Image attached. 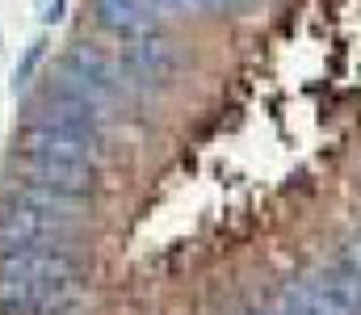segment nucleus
I'll return each mask as SVG.
<instances>
[{
  "mask_svg": "<svg viewBox=\"0 0 361 315\" xmlns=\"http://www.w3.org/2000/svg\"><path fill=\"white\" fill-rule=\"evenodd\" d=\"M72 235H76L72 218L42 214L25 202L0 210V248H51V244H68Z\"/></svg>",
  "mask_w": 361,
  "mask_h": 315,
  "instance_id": "nucleus-1",
  "label": "nucleus"
},
{
  "mask_svg": "<svg viewBox=\"0 0 361 315\" xmlns=\"http://www.w3.org/2000/svg\"><path fill=\"white\" fill-rule=\"evenodd\" d=\"M47 278H76V261L51 248H4L0 252V282H47Z\"/></svg>",
  "mask_w": 361,
  "mask_h": 315,
  "instance_id": "nucleus-2",
  "label": "nucleus"
},
{
  "mask_svg": "<svg viewBox=\"0 0 361 315\" xmlns=\"http://www.w3.org/2000/svg\"><path fill=\"white\" fill-rule=\"evenodd\" d=\"M180 47L177 42H169V38H160V34H135L130 38V47H126V68L139 76V80H173L180 72Z\"/></svg>",
  "mask_w": 361,
  "mask_h": 315,
  "instance_id": "nucleus-3",
  "label": "nucleus"
},
{
  "mask_svg": "<svg viewBox=\"0 0 361 315\" xmlns=\"http://www.w3.org/2000/svg\"><path fill=\"white\" fill-rule=\"evenodd\" d=\"M21 147H25V156H47V160H72V164H92L97 160V139L55 130V126H34V122L25 126Z\"/></svg>",
  "mask_w": 361,
  "mask_h": 315,
  "instance_id": "nucleus-4",
  "label": "nucleus"
},
{
  "mask_svg": "<svg viewBox=\"0 0 361 315\" xmlns=\"http://www.w3.org/2000/svg\"><path fill=\"white\" fill-rule=\"evenodd\" d=\"M63 63L80 68L85 76H92L97 85H105V89H109V93H118V97H135V93H139V76H135V72H130L122 59H109V55H101V51H97V47H89V42L72 47Z\"/></svg>",
  "mask_w": 361,
  "mask_h": 315,
  "instance_id": "nucleus-5",
  "label": "nucleus"
},
{
  "mask_svg": "<svg viewBox=\"0 0 361 315\" xmlns=\"http://www.w3.org/2000/svg\"><path fill=\"white\" fill-rule=\"evenodd\" d=\"M105 118L92 109V105L76 101V97H63V93H47L38 109H34V126H55V130H72V135H89L97 139V126H101Z\"/></svg>",
  "mask_w": 361,
  "mask_h": 315,
  "instance_id": "nucleus-6",
  "label": "nucleus"
},
{
  "mask_svg": "<svg viewBox=\"0 0 361 315\" xmlns=\"http://www.w3.org/2000/svg\"><path fill=\"white\" fill-rule=\"evenodd\" d=\"M25 177L34 185H51L63 194H89L92 190V164H72V160H47V156H25L21 160Z\"/></svg>",
  "mask_w": 361,
  "mask_h": 315,
  "instance_id": "nucleus-7",
  "label": "nucleus"
},
{
  "mask_svg": "<svg viewBox=\"0 0 361 315\" xmlns=\"http://www.w3.org/2000/svg\"><path fill=\"white\" fill-rule=\"evenodd\" d=\"M55 93H63V97H76V101L92 105L101 118H114V109H118V93H109L105 85H97L92 76H85L80 68H72V63H59V72H55V85H51Z\"/></svg>",
  "mask_w": 361,
  "mask_h": 315,
  "instance_id": "nucleus-8",
  "label": "nucleus"
},
{
  "mask_svg": "<svg viewBox=\"0 0 361 315\" xmlns=\"http://www.w3.org/2000/svg\"><path fill=\"white\" fill-rule=\"evenodd\" d=\"M92 4H97V21L114 34H126V38L147 34L156 21V13L143 0H92Z\"/></svg>",
  "mask_w": 361,
  "mask_h": 315,
  "instance_id": "nucleus-9",
  "label": "nucleus"
},
{
  "mask_svg": "<svg viewBox=\"0 0 361 315\" xmlns=\"http://www.w3.org/2000/svg\"><path fill=\"white\" fill-rule=\"evenodd\" d=\"M13 202H25V206L42 210V214H55V218H80L85 214V194H63V190H51V185H17L13 190Z\"/></svg>",
  "mask_w": 361,
  "mask_h": 315,
  "instance_id": "nucleus-10",
  "label": "nucleus"
},
{
  "mask_svg": "<svg viewBox=\"0 0 361 315\" xmlns=\"http://www.w3.org/2000/svg\"><path fill=\"white\" fill-rule=\"evenodd\" d=\"M281 311L286 315H345L315 282H298L281 295Z\"/></svg>",
  "mask_w": 361,
  "mask_h": 315,
  "instance_id": "nucleus-11",
  "label": "nucleus"
},
{
  "mask_svg": "<svg viewBox=\"0 0 361 315\" xmlns=\"http://www.w3.org/2000/svg\"><path fill=\"white\" fill-rule=\"evenodd\" d=\"M42 51H47V38H34V42H30V51H25V59L17 63V80H13V89H17V93L30 85V76H34V68H38Z\"/></svg>",
  "mask_w": 361,
  "mask_h": 315,
  "instance_id": "nucleus-12",
  "label": "nucleus"
},
{
  "mask_svg": "<svg viewBox=\"0 0 361 315\" xmlns=\"http://www.w3.org/2000/svg\"><path fill=\"white\" fill-rule=\"evenodd\" d=\"M156 17H185V13H193V8H202L197 0H143Z\"/></svg>",
  "mask_w": 361,
  "mask_h": 315,
  "instance_id": "nucleus-13",
  "label": "nucleus"
},
{
  "mask_svg": "<svg viewBox=\"0 0 361 315\" xmlns=\"http://www.w3.org/2000/svg\"><path fill=\"white\" fill-rule=\"evenodd\" d=\"M63 17V0H47L42 4V21H59Z\"/></svg>",
  "mask_w": 361,
  "mask_h": 315,
  "instance_id": "nucleus-14",
  "label": "nucleus"
},
{
  "mask_svg": "<svg viewBox=\"0 0 361 315\" xmlns=\"http://www.w3.org/2000/svg\"><path fill=\"white\" fill-rule=\"evenodd\" d=\"M345 261H349V265H353V269L361 273V240L353 244V248H349V252H345Z\"/></svg>",
  "mask_w": 361,
  "mask_h": 315,
  "instance_id": "nucleus-15",
  "label": "nucleus"
}]
</instances>
